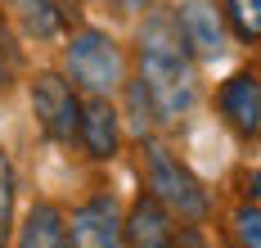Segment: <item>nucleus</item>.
<instances>
[{
	"mask_svg": "<svg viewBox=\"0 0 261 248\" xmlns=\"http://www.w3.org/2000/svg\"><path fill=\"white\" fill-rule=\"evenodd\" d=\"M77 140H81V149H86V158H95V163H113V158L122 154V117L113 109V100L90 95V100L81 104Z\"/></svg>",
	"mask_w": 261,
	"mask_h": 248,
	"instance_id": "obj_7",
	"label": "nucleus"
},
{
	"mask_svg": "<svg viewBox=\"0 0 261 248\" xmlns=\"http://www.w3.org/2000/svg\"><path fill=\"white\" fill-rule=\"evenodd\" d=\"M5 5H9V18H14L32 41H50L54 32L63 28L54 0H5Z\"/></svg>",
	"mask_w": 261,
	"mask_h": 248,
	"instance_id": "obj_11",
	"label": "nucleus"
},
{
	"mask_svg": "<svg viewBox=\"0 0 261 248\" xmlns=\"http://www.w3.org/2000/svg\"><path fill=\"white\" fill-rule=\"evenodd\" d=\"M135 63L153 117L162 127H176L180 117H189V109L198 104V59L189 55L176 23V9H153L140 32H135Z\"/></svg>",
	"mask_w": 261,
	"mask_h": 248,
	"instance_id": "obj_1",
	"label": "nucleus"
},
{
	"mask_svg": "<svg viewBox=\"0 0 261 248\" xmlns=\"http://www.w3.org/2000/svg\"><path fill=\"white\" fill-rule=\"evenodd\" d=\"M14 208H18V181H14V163L0 144V248L14 239Z\"/></svg>",
	"mask_w": 261,
	"mask_h": 248,
	"instance_id": "obj_13",
	"label": "nucleus"
},
{
	"mask_svg": "<svg viewBox=\"0 0 261 248\" xmlns=\"http://www.w3.org/2000/svg\"><path fill=\"white\" fill-rule=\"evenodd\" d=\"M230 235H234V248H261V208L257 203H239L230 212Z\"/></svg>",
	"mask_w": 261,
	"mask_h": 248,
	"instance_id": "obj_14",
	"label": "nucleus"
},
{
	"mask_svg": "<svg viewBox=\"0 0 261 248\" xmlns=\"http://www.w3.org/2000/svg\"><path fill=\"white\" fill-rule=\"evenodd\" d=\"M243 194H248V199H261V171H252V176L243 181Z\"/></svg>",
	"mask_w": 261,
	"mask_h": 248,
	"instance_id": "obj_17",
	"label": "nucleus"
},
{
	"mask_svg": "<svg viewBox=\"0 0 261 248\" xmlns=\"http://www.w3.org/2000/svg\"><path fill=\"white\" fill-rule=\"evenodd\" d=\"M117 5V14H144L149 9V0H113Z\"/></svg>",
	"mask_w": 261,
	"mask_h": 248,
	"instance_id": "obj_16",
	"label": "nucleus"
},
{
	"mask_svg": "<svg viewBox=\"0 0 261 248\" xmlns=\"http://www.w3.org/2000/svg\"><path fill=\"white\" fill-rule=\"evenodd\" d=\"M27 95H32V117H36V127L54 140V144H68V140L77 136V122H81V95L77 86L68 82L63 72H36L32 86H27Z\"/></svg>",
	"mask_w": 261,
	"mask_h": 248,
	"instance_id": "obj_4",
	"label": "nucleus"
},
{
	"mask_svg": "<svg viewBox=\"0 0 261 248\" xmlns=\"http://www.w3.org/2000/svg\"><path fill=\"white\" fill-rule=\"evenodd\" d=\"M18 248H68V230H63V208L50 199H36L23 212L18 226Z\"/></svg>",
	"mask_w": 261,
	"mask_h": 248,
	"instance_id": "obj_10",
	"label": "nucleus"
},
{
	"mask_svg": "<svg viewBox=\"0 0 261 248\" xmlns=\"http://www.w3.org/2000/svg\"><path fill=\"white\" fill-rule=\"evenodd\" d=\"M216 109L239 140H257L261 136V77L257 72H230L216 90Z\"/></svg>",
	"mask_w": 261,
	"mask_h": 248,
	"instance_id": "obj_6",
	"label": "nucleus"
},
{
	"mask_svg": "<svg viewBox=\"0 0 261 248\" xmlns=\"http://www.w3.org/2000/svg\"><path fill=\"white\" fill-rule=\"evenodd\" d=\"M122 90H126V109H130V127H135V136L144 140L149 136V131H153V104H149V95H144V86L140 82H126L122 86Z\"/></svg>",
	"mask_w": 261,
	"mask_h": 248,
	"instance_id": "obj_15",
	"label": "nucleus"
},
{
	"mask_svg": "<svg viewBox=\"0 0 261 248\" xmlns=\"http://www.w3.org/2000/svg\"><path fill=\"white\" fill-rule=\"evenodd\" d=\"M68 248H126L122 239V208L113 194H90L86 203L72 208V217H63Z\"/></svg>",
	"mask_w": 261,
	"mask_h": 248,
	"instance_id": "obj_5",
	"label": "nucleus"
},
{
	"mask_svg": "<svg viewBox=\"0 0 261 248\" xmlns=\"http://www.w3.org/2000/svg\"><path fill=\"white\" fill-rule=\"evenodd\" d=\"M221 18H225V32L239 45L261 41V0H221Z\"/></svg>",
	"mask_w": 261,
	"mask_h": 248,
	"instance_id": "obj_12",
	"label": "nucleus"
},
{
	"mask_svg": "<svg viewBox=\"0 0 261 248\" xmlns=\"http://www.w3.org/2000/svg\"><path fill=\"white\" fill-rule=\"evenodd\" d=\"M63 68H68V82L86 90V95H99L113 100L122 86H126V55L122 45L99 28H77L63 45Z\"/></svg>",
	"mask_w": 261,
	"mask_h": 248,
	"instance_id": "obj_3",
	"label": "nucleus"
},
{
	"mask_svg": "<svg viewBox=\"0 0 261 248\" xmlns=\"http://www.w3.org/2000/svg\"><path fill=\"white\" fill-rule=\"evenodd\" d=\"M122 239L126 248H176V226H171V212L158 203L153 194L144 190L122 217Z\"/></svg>",
	"mask_w": 261,
	"mask_h": 248,
	"instance_id": "obj_9",
	"label": "nucleus"
},
{
	"mask_svg": "<svg viewBox=\"0 0 261 248\" xmlns=\"http://www.w3.org/2000/svg\"><path fill=\"white\" fill-rule=\"evenodd\" d=\"M176 23H180V36H185L189 55L198 59V63H212V59L225 55L230 36H225L221 9H212V5H203V0H189V5L176 9Z\"/></svg>",
	"mask_w": 261,
	"mask_h": 248,
	"instance_id": "obj_8",
	"label": "nucleus"
},
{
	"mask_svg": "<svg viewBox=\"0 0 261 248\" xmlns=\"http://www.w3.org/2000/svg\"><path fill=\"white\" fill-rule=\"evenodd\" d=\"M140 163H144V185L167 212H176L180 221H207L212 199L203 190V181L162 144V140H140Z\"/></svg>",
	"mask_w": 261,
	"mask_h": 248,
	"instance_id": "obj_2",
	"label": "nucleus"
}]
</instances>
